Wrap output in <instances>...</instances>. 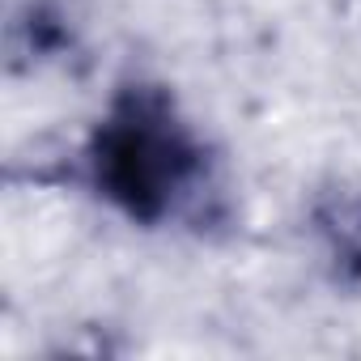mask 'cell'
Segmentation results:
<instances>
[{
    "label": "cell",
    "mask_w": 361,
    "mask_h": 361,
    "mask_svg": "<svg viewBox=\"0 0 361 361\" xmlns=\"http://www.w3.org/2000/svg\"><path fill=\"white\" fill-rule=\"evenodd\" d=\"M209 170L200 132L157 81H128L85 140L90 188L132 226H166Z\"/></svg>",
    "instance_id": "cell-1"
},
{
    "label": "cell",
    "mask_w": 361,
    "mask_h": 361,
    "mask_svg": "<svg viewBox=\"0 0 361 361\" xmlns=\"http://www.w3.org/2000/svg\"><path fill=\"white\" fill-rule=\"evenodd\" d=\"M310 234L327 264V276L344 289H361V183L331 178L310 200Z\"/></svg>",
    "instance_id": "cell-2"
}]
</instances>
